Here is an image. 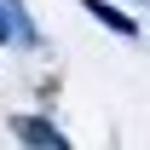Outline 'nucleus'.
I'll list each match as a JSON object with an SVG mask.
<instances>
[{
	"label": "nucleus",
	"mask_w": 150,
	"mask_h": 150,
	"mask_svg": "<svg viewBox=\"0 0 150 150\" xmlns=\"http://www.w3.org/2000/svg\"><path fill=\"white\" fill-rule=\"evenodd\" d=\"M81 12H93V18L104 23V29H115V35H139V23H133L127 12H115L110 0H81Z\"/></svg>",
	"instance_id": "nucleus-3"
},
{
	"label": "nucleus",
	"mask_w": 150,
	"mask_h": 150,
	"mask_svg": "<svg viewBox=\"0 0 150 150\" xmlns=\"http://www.w3.org/2000/svg\"><path fill=\"white\" fill-rule=\"evenodd\" d=\"M12 133H18V139H29V144H52V150H64V133H58L52 121H35V115H18V121H12Z\"/></svg>",
	"instance_id": "nucleus-2"
},
{
	"label": "nucleus",
	"mask_w": 150,
	"mask_h": 150,
	"mask_svg": "<svg viewBox=\"0 0 150 150\" xmlns=\"http://www.w3.org/2000/svg\"><path fill=\"white\" fill-rule=\"evenodd\" d=\"M0 40L6 46H29L35 40V23L23 18V0H0Z\"/></svg>",
	"instance_id": "nucleus-1"
}]
</instances>
